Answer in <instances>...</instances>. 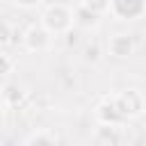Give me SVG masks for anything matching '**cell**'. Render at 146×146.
<instances>
[{
    "label": "cell",
    "mask_w": 146,
    "mask_h": 146,
    "mask_svg": "<svg viewBox=\"0 0 146 146\" xmlns=\"http://www.w3.org/2000/svg\"><path fill=\"white\" fill-rule=\"evenodd\" d=\"M73 23H75V18L64 5H52L43 14V27L50 34H64L73 27Z\"/></svg>",
    "instance_id": "1"
},
{
    "label": "cell",
    "mask_w": 146,
    "mask_h": 146,
    "mask_svg": "<svg viewBox=\"0 0 146 146\" xmlns=\"http://www.w3.org/2000/svg\"><path fill=\"white\" fill-rule=\"evenodd\" d=\"M110 11L123 21H132L146 11V0H112Z\"/></svg>",
    "instance_id": "2"
},
{
    "label": "cell",
    "mask_w": 146,
    "mask_h": 146,
    "mask_svg": "<svg viewBox=\"0 0 146 146\" xmlns=\"http://www.w3.org/2000/svg\"><path fill=\"white\" fill-rule=\"evenodd\" d=\"M25 46L27 50H46L50 46V32L43 25H32L25 32Z\"/></svg>",
    "instance_id": "3"
},
{
    "label": "cell",
    "mask_w": 146,
    "mask_h": 146,
    "mask_svg": "<svg viewBox=\"0 0 146 146\" xmlns=\"http://www.w3.org/2000/svg\"><path fill=\"white\" fill-rule=\"evenodd\" d=\"M107 50L114 55V57H130L132 50H135V43H132V36L130 34H114L110 41H107Z\"/></svg>",
    "instance_id": "4"
},
{
    "label": "cell",
    "mask_w": 146,
    "mask_h": 146,
    "mask_svg": "<svg viewBox=\"0 0 146 146\" xmlns=\"http://www.w3.org/2000/svg\"><path fill=\"white\" fill-rule=\"evenodd\" d=\"M110 5H112V0H82L84 11H89L94 16H100V14L110 11Z\"/></svg>",
    "instance_id": "5"
},
{
    "label": "cell",
    "mask_w": 146,
    "mask_h": 146,
    "mask_svg": "<svg viewBox=\"0 0 146 146\" xmlns=\"http://www.w3.org/2000/svg\"><path fill=\"white\" fill-rule=\"evenodd\" d=\"M27 146H57V144H55V139H50L46 132H36V135H32V137L27 139Z\"/></svg>",
    "instance_id": "6"
},
{
    "label": "cell",
    "mask_w": 146,
    "mask_h": 146,
    "mask_svg": "<svg viewBox=\"0 0 146 146\" xmlns=\"http://www.w3.org/2000/svg\"><path fill=\"white\" fill-rule=\"evenodd\" d=\"M9 41V27H7V23H0V46H5Z\"/></svg>",
    "instance_id": "7"
},
{
    "label": "cell",
    "mask_w": 146,
    "mask_h": 146,
    "mask_svg": "<svg viewBox=\"0 0 146 146\" xmlns=\"http://www.w3.org/2000/svg\"><path fill=\"white\" fill-rule=\"evenodd\" d=\"M11 68V59L7 55H0V73H7Z\"/></svg>",
    "instance_id": "8"
},
{
    "label": "cell",
    "mask_w": 146,
    "mask_h": 146,
    "mask_svg": "<svg viewBox=\"0 0 146 146\" xmlns=\"http://www.w3.org/2000/svg\"><path fill=\"white\" fill-rule=\"evenodd\" d=\"M16 5H21V7H36L41 0H14Z\"/></svg>",
    "instance_id": "9"
}]
</instances>
